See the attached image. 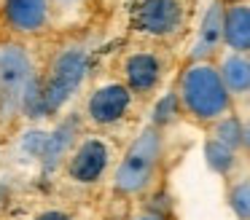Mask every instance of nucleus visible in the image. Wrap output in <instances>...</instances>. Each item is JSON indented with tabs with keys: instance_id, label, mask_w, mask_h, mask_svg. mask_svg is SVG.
Returning <instances> with one entry per match:
<instances>
[{
	"instance_id": "nucleus-9",
	"label": "nucleus",
	"mask_w": 250,
	"mask_h": 220,
	"mask_svg": "<svg viewBox=\"0 0 250 220\" xmlns=\"http://www.w3.org/2000/svg\"><path fill=\"white\" fill-rule=\"evenodd\" d=\"M49 0H3L6 21L17 32H38L49 21Z\"/></svg>"
},
{
	"instance_id": "nucleus-7",
	"label": "nucleus",
	"mask_w": 250,
	"mask_h": 220,
	"mask_svg": "<svg viewBox=\"0 0 250 220\" xmlns=\"http://www.w3.org/2000/svg\"><path fill=\"white\" fill-rule=\"evenodd\" d=\"M183 24V8L178 0H143L135 11V27L146 35L167 38Z\"/></svg>"
},
{
	"instance_id": "nucleus-16",
	"label": "nucleus",
	"mask_w": 250,
	"mask_h": 220,
	"mask_svg": "<svg viewBox=\"0 0 250 220\" xmlns=\"http://www.w3.org/2000/svg\"><path fill=\"white\" fill-rule=\"evenodd\" d=\"M229 207L237 220H250V177H242L229 188Z\"/></svg>"
},
{
	"instance_id": "nucleus-10",
	"label": "nucleus",
	"mask_w": 250,
	"mask_h": 220,
	"mask_svg": "<svg viewBox=\"0 0 250 220\" xmlns=\"http://www.w3.org/2000/svg\"><path fill=\"white\" fill-rule=\"evenodd\" d=\"M223 43L234 54L250 51V5L231 3L223 8Z\"/></svg>"
},
{
	"instance_id": "nucleus-19",
	"label": "nucleus",
	"mask_w": 250,
	"mask_h": 220,
	"mask_svg": "<svg viewBox=\"0 0 250 220\" xmlns=\"http://www.w3.org/2000/svg\"><path fill=\"white\" fill-rule=\"evenodd\" d=\"M135 220H164V218H162V215H153L151 212V215H140V218H135Z\"/></svg>"
},
{
	"instance_id": "nucleus-3",
	"label": "nucleus",
	"mask_w": 250,
	"mask_h": 220,
	"mask_svg": "<svg viewBox=\"0 0 250 220\" xmlns=\"http://www.w3.org/2000/svg\"><path fill=\"white\" fill-rule=\"evenodd\" d=\"M162 150H164L162 132L156 126L143 129L137 134V140L129 145V150L124 153L121 164L116 166L113 188L124 196L143 193L153 182V175H156L159 161H162Z\"/></svg>"
},
{
	"instance_id": "nucleus-22",
	"label": "nucleus",
	"mask_w": 250,
	"mask_h": 220,
	"mask_svg": "<svg viewBox=\"0 0 250 220\" xmlns=\"http://www.w3.org/2000/svg\"><path fill=\"white\" fill-rule=\"evenodd\" d=\"M60 3H76V0H60Z\"/></svg>"
},
{
	"instance_id": "nucleus-17",
	"label": "nucleus",
	"mask_w": 250,
	"mask_h": 220,
	"mask_svg": "<svg viewBox=\"0 0 250 220\" xmlns=\"http://www.w3.org/2000/svg\"><path fill=\"white\" fill-rule=\"evenodd\" d=\"M178 110H180V100H178V94H175V91L164 94L162 100L156 102V107H153V116H151L153 126H156V129L169 126V123H172L175 118H178Z\"/></svg>"
},
{
	"instance_id": "nucleus-12",
	"label": "nucleus",
	"mask_w": 250,
	"mask_h": 220,
	"mask_svg": "<svg viewBox=\"0 0 250 220\" xmlns=\"http://www.w3.org/2000/svg\"><path fill=\"white\" fill-rule=\"evenodd\" d=\"M221 78L226 83L231 97H245L250 94V59L245 54H229L221 62Z\"/></svg>"
},
{
	"instance_id": "nucleus-5",
	"label": "nucleus",
	"mask_w": 250,
	"mask_h": 220,
	"mask_svg": "<svg viewBox=\"0 0 250 220\" xmlns=\"http://www.w3.org/2000/svg\"><path fill=\"white\" fill-rule=\"evenodd\" d=\"M110 164V145L100 137H86L70 150L67 161V177L81 185H92L103 177Z\"/></svg>"
},
{
	"instance_id": "nucleus-18",
	"label": "nucleus",
	"mask_w": 250,
	"mask_h": 220,
	"mask_svg": "<svg viewBox=\"0 0 250 220\" xmlns=\"http://www.w3.org/2000/svg\"><path fill=\"white\" fill-rule=\"evenodd\" d=\"M35 220H70V215L60 212V209H49V212H41Z\"/></svg>"
},
{
	"instance_id": "nucleus-4",
	"label": "nucleus",
	"mask_w": 250,
	"mask_h": 220,
	"mask_svg": "<svg viewBox=\"0 0 250 220\" xmlns=\"http://www.w3.org/2000/svg\"><path fill=\"white\" fill-rule=\"evenodd\" d=\"M86 73H89V51L86 48L70 46V48L57 54L51 67H49V78H46V83L38 91L35 116H51L62 105H67V100L83 83Z\"/></svg>"
},
{
	"instance_id": "nucleus-21",
	"label": "nucleus",
	"mask_w": 250,
	"mask_h": 220,
	"mask_svg": "<svg viewBox=\"0 0 250 220\" xmlns=\"http://www.w3.org/2000/svg\"><path fill=\"white\" fill-rule=\"evenodd\" d=\"M226 3H242V0H226Z\"/></svg>"
},
{
	"instance_id": "nucleus-6",
	"label": "nucleus",
	"mask_w": 250,
	"mask_h": 220,
	"mask_svg": "<svg viewBox=\"0 0 250 220\" xmlns=\"http://www.w3.org/2000/svg\"><path fill=\"white\" fill-rule=\"evenodd\" d=\"M132 91L126 83H103L92 91L86 102V116L97 126H113L129 113Z\"/></svg>"
},
{
	"instance_id": "nucleus-15",
	"label": "nucleus",
	"mask_w": 250,
	"mask_h": 220,
	"mask_svg": "<svg viewBox=\"0 0 250 220\" xmlns=\"http://www.w3.org/2000/svg\"><path fill=\"white\" fill-rule=\"evenodd\" d=\"M215 126H212V137L218 140V142H223V145H229V148H234L237 150L239 145H245V126H242V121H239L237 116H223V118H218V121H212Z\"/></svg>"
},
{
	"instance_id": "nucleus-20",
	"label": "nucleus",
	"mask_w": 250,
	"mask_h": 220,
	"mask_svg": "<svg viewBox=\"0 0 250 220\" xmlns=\"http://www.w3.org/2000/svg\"><path fill=\"white\" fill-rule=\"evenodd\" d=\"M245 145H248V150H250V126L245 129Z\"/></svg>"
},
{
	"instance_id": "nucleus-8",
	"label": "nucleus",
	"mask_w": 250,
	"mask_h": 220,
	"mask_svg": "<svg viewBox=\"0 0 250 220\" xmlns=\"http://www.w3.org/2000/svg\"><path fill=\"white\" fill-rule=\"evenodd\" d=\"M124 78H126V89L129 91L148 94L162 80V62L151 51H135L124 59Z\"/></svg>"
},
{
	"instance_id": "nucleus-11",
	"label": "nucleus",
	"mask_w": 250,
	"mask_h": 220,
	"mask_svg": "<svg viewBox=\"0 0 250 220\" xmlns=\"http://www.w3.org/2000/svg\"><path fill=\"white\" fill-rule=\"evenodd\" d=\"M223 43V5L210 3V8L205 11V19L199 27V38H196L194 48H191V59L194 62H205L210 54H215V48Z\"/></svg>"
},
{
	"instance_id": "nucleus-14",
	"label": "nucleus",
	"mask_w": 250,
	"mask_h": 220,
	"mask_svg": "<svg viewBox=\"0 0 250 220\" xmlns=\"http://www.w3.org/2000/svg\"><path fill=\"white\" fill-rule=\"evenodd\" d=\"M205 159H207V166H210L212 172L226 177L229 172L237 166V150L223 145V142H218L215 137H210L205 142Z\"/></svg>"
},
{
	"instance_id": "nucleus-1",
	"label": "nucleus",
	"mask_w": 250,
	"mask_h": 220,
	"mask_svg": "<svg viewBox=\"0 0 250 220\" xmlns=\"http://www.w3.org/2000/svg\"><path fill=\"white\" fill-rule=\"evenodd\" d=\"M178 100L191 118L212 123L223 118L231 107V94L221 78V70L210 62H191L180 75Z\"/></svg>"
},
{
	"instance_id": "nucleus-2",
	"label": "nucleus",
	"mask_w": 250,
	"mask_h": 220,
	"mask_svg": "<svg viewBox=\"0 0 250 220\" xmlns=\"http://www.w3.org/2000/svg\"><path fill=\"white\" fill-rule=\"evenodd\" d=\"M41 83L35 80L33 59L22 46H0V110L14 113L19 107L35 116Z\"/></svg>"
},
{
	"instance_id": "nucleus-13",
	"label": "nucleus",
	"mask_w": 250,
	"mask_h": 220,
	"mask_svg": "<svg viewBox=\"0 0 250 220\" xmlns=\"http://www.w3.org/2000/svg\"><path fill=\"white\" fill-rule=\"evenodd\" d=\"M76 140V121H65L54 134H46V145H43V153H41V164L46 169L60 164V159L70 150V142Z\"/></svg>"
}]
</instances>
